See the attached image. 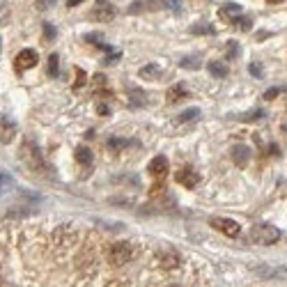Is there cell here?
Masks as SVG:
<instances>
[{
    "label": "cell",
    "instance_id": "cell-1",
    "mask_svg": "<svg viewBox=\"0 0 287 287\" xmlns=\"http://www.w3.org/2000/svg\"><path fill=\"white\" fill-rule=\"evenodd\" d=\"M21 161H23L30 170H35V173H44V166H46V163H44V156H41V152H39V147L30 141L21 143Z\"/></svg>",
    "mask_w": 287,
    "mask_h": 287
},
{
    "label": "cell",
    "instance_id": "cell-2",
    "mask_svg": "<svg viewBox=\"0 0 287 287\" xmlns=\"http://www.w3.org/2000/svg\"><path fill=\"white\" fill-rule=\"evenodd\" d=\"M131 257H134V246L127 241H115L108 248V262L113 267H124L127 262H131Z\"/></svg>",
    "mask_w": 287,
    "mask_h": 287
},
{
    "label": "cell",
    "instance_id": "cell-3",
    "mask_svg": "<svg viewBox=\"0 0 287 287\" xmlns=\"http://www.w3.org/2000/svg\"><path fill=\"white\" fill-rule=\"evenodd\" d=\"M251 237H253V241H257V244L271 246V244H276V241L281 239V230L276 225H269V223H260V225H255L253 230H251Z\"/></svg>",
    "mask_w": 287,
    "mask_h": 287
},
{
    "label": "cell",
    "instance_id": "cell-4",
    "mask_svg": "<svg viewBox=\"0 0 287 287\" xmlns=\"http://www.w3.org/2000/svg\"><path fill=\"white\" fill-rule=\"evenodd\" d=\"M76 239H78V232L72 225H60L53 232V244L58 248H72L76 244Z\"/></svg>",
    "mask_w": 287,
    "mask_h": 287
},
{
    "label": "cell",
    "instance_id": "cell-5",
    "mask_svg": "<svg viewBox=\"0 0 287 287\" xmlns=\"http://www.w3.org/2000/svg\"><path fill=\"white\" fill-rule=\"evenodd\" d=\"M37 62H39V55L35 53L33 48H23V51L14 58V69L19 73H23V72H28V69H33Z\"/></svg>",
    "mask_w": 287,
    "mask_h": 287
},
{
    "label": "cell",
    "instance_id": "cell-6",
    "mask_svg": "<svg viewBox=\"0 0 287 287\" xmlns=\"http://www.w3.org/2000/svg\"><path fill=\"white\" fill-rule=\"evenodd\" d=\"M209 223H212V227H214V230L223 232V234H225V237H237V234L241 232L239 223H237V220H232V218H223V216H214V218L209 220Z\"/></svg>",
    "mask_w": 287,
    "mask_h": 287
},
{
    "label": "cell",
    "instance_id": "cell-7",
    "mask_svg": "<svg viewBox=\"0 0 287 287\" xmlns=\"http://www.w3.org/2000/svg\"><path fill=\"white\" fill-rule=\"evenodd\" d=\"M255 276H260V278H287V269L283 267H269V264H255L251 267Z\"/></svg>",
    "mask_w": 287,
    "mask_h": 287
},
{
    "label": "cell",
    "instance_id": "cell-8",
    "mask_svg": "<svg viewBox=\"0 0 287 287\" xmlns=\"http://www.w3.org/2000/svg\"><path fill=\"white\" fill-rule=\"evenodd\" d=\"M76 267L80 271H85V274H92L94 267H97V257H94V251L92 248H85V251H80L78 257H76Z\"/></svg>",
    "mask_w": 287,
    "mask_h": 287
},
{
    "label": "cell",
    "instance_id": "cell-9",
    "mask_svg": "<svg viewBox=\"0 0 287 287\" xmlns=\"http://www.w3.org/2000/svg\"><path fill=\"white\" fill-rule=\"evenodd\" d=\"M175 179H177V184H181V186L193 188V186H198V181H200V175L195 173L193 168H181V170H177Z\"/></svg>",
    "mask_w": 287,
    "mask_h": 287
},
{
    "label": "cell",
    "instance_id": "cell-10",
    "mask_svg": "<svg viewBox=\"0 0 287 287\" xmlns=\"http://www.w3.org/2000/svg\"><path fill=\"white\" fill-rule=\"evenodd\" d=\"M149 175H152L154 179H163L168 175V159L166 156H154L149 161Z\"/></svg>",
    "mask_w": 287,
    "mask_h": 287
},
{
    "label": "cell",
    "instance_id": "cell-11",
    "mask_svg": "<svg viewBox=\"0 0 287 287\" xmlns=\"http://www.w3.org/2000/svg\"><path fill=\"white\" fill-rule=\"evenodd\" d=\"M90 16H92V21H110L115 16V7L108 5V2H99V5L90 12Z\"/></svg>",
    "mask_w": 287,
    "mask_h": 287
},
{
    "label": "cell",
    "instance_id": "cell-12",
    "mask_svg": "<svg viewBox=\"0 0 287 287\" xmlns=\"http://www.w3.org/2000/svg\"><path fill=\"white\" fill-rule=\"evenodd\" d=\"M248 159H251V149H248V147H244V145L232 147V161H234V163H237L239 168L246 166Z\"/></svg>",
    "mask_w": 287,
    "mask_h": 287
},
{
    "label": "cell",
    "instance_id": "cell-13",
    "mask_svg": "<svg viewBox=\"0 0 287 287\" xmlns=\"http://www.w3.org/2000/svg\"><path fill=\"white\" fill-rule=\"evenodd\" d=\"M188 97V92H186V87L181 85H173L170 90H168V94H166V99H168V104H177V101H181V99H186Z\"/></svg>",
    "mask_w": 287,
    "mask_h": 287
},
{
    "label": "cell",
    "instance_id": "cell-14",
    "mask_svg": "<svg viewBox=\"0 0 287 287\" xmlns=\"http://www.w3.org/2000/svg\"><path fill=\"white\" fill-rule=\"evenodd\" d=\"M239 14H241V7L237 5V2H227V5L220 7V19L230 21V23H232V19H237Z\"/></svg>",
    "mask_w": 287,
    "mask_h": 287
},
{
    "label": "cell",
    "instance_id": "cell-15",
    "mask_svg": "<svg viewBox=\"0 0 287 287\" xmlns=\"http://www.w3.org/2000/svg\"><path fill=\"white\" fill-rule=\"evenodd\" d=\"M159 267L161 269L179 267V255H177V253H163V255H159Z\"/></svg>",
    "mask_w": 287,
    "mask_h": 287
},
{
    "label": "cell",
    "instance_id": "cell-16",
    "mask_svg": "<svg viewBox=\"0 0 287 287\" xmlns=\"http://www.w3.org/2000/svg\"><path fill=\"white\" fill-rule=\"evenodd\" d=\"M207 69H209L212 76H216V78H225L227 76V65L225 62H220V60H212L207 65Z\"/></svg>",
    "mask_w": 287,
    "mask_h": 287
},
{
    "label": "cell",
    "instance_id": "cell-17",
    "mask_svg": "<svg viewBox=\"0 0 287 287\" xmlns=\"http://www.w3.org/2000/svg\"><path fill=\"white\" fill-rule=\"evenodd\" d=\"M141 78L145 80H154V78H159V73H161V67L159 65H145V67H141Z\"/></svg>",
    "mask_w": 287,
    "mask_h": 287
},
{
    "label": "cell",
    "instance_id": "cell-18",
    "mask_svg": "<svg viewBox=\"0 0 287 287\" xmlns=\"http://www.w3.org/2000/svg\"><path fill=\"white\" fill-rule=\"evenodd\" d=\"M76 161L80 166H90L92 163V149L90 147H76Z\"/></svg>",
    "mask_w": 287,
    "mask_h": 287
},
{
    "label": "cell",
    "instance_id": "cell-19",
    "mask_svg": "<svg viewBox=\"0 0 287 287\" xmlns=\"http://www.w3.org/2000/svg\"><path fill=\"white\" fill-rule=\"evenodd\" d=\"M14 134H16V129H14V124L9 120H2V129H0V141L2 143H9L14 138Z\"/></svg>",
    "mask_w": 287,
    "mask_h": 287
},
{
    "label": "cell",
    "instance_id": "cell-20",
    "mask_svg": "<svg viewBox=\"0 0 287 287\" xmlns=\"http://www.w3.org/2000/svg\"><path fill=\"white\" fill-rule=\"evenodd\" d=\"M232 26L237 28V30H241V33H248L251 28H253V19L251 16H237V19H232Z\"/></svg>",
    "mask_w": 287,
    "mask_h": 287
},
{
    "label": "cell",
    "instance_id": "cell-21",
    "mask_svg": "<svg viewBox=\"0 0 287 287\" xmlns=\"http://www.w3.org/2000/svg\"><path fill=\"white\" fill-rule=\"evenodd\" d=\"M179 67H184V69H200L202 60L198 58V55H186V58H181L179 60Z\"/></svg>",
    "mask_w": 287,
    "mask_h": 287
},
{
    "label": "cell",
    "instance_id": "cell-22",
    "mask_svg": "<svg viewBox=\"0 0 287 287\" xmlns=\"http://www.w3.org/2000/svg\"><path fill=\"white\" fill-rule=\"evenodd\" d=\"M191 33L193 35H214V26L212 23H205V21H200V23H193L191 26Z\"/></svg>",
    "mask_w": 287,
    "mask_h": 287
},
{
    "label": "cell",
    "instance_id": "cell-23",
    "mask_svg": "<svg viewBox=\"0 0 287 287\" xmlns=\"http://www.w3.org/2000/svg\"><path fill=\"white\" fill-rule=\"evenodd\" d=\"M129 97H131V106H145L147 104V94L143 92V90H131L129 92Z\"/></svg>",
    "mask_w": 287,
    "mask_h": 287
},
{
    "label": "cell",
    "instance_id": "cell-24",
    "mask_svg": "<svg viewBox=\"0 0 287 287\" xmlns=\"http://www.w3.org/2000/svg\"><path fill=\"white\" fill-rule=\"evenodd\" d=\"M198 117H200V110H198V108H188L186 113H181L179 117H177V124H186V122L198 120Z\"/></svg>",
    "mask_w": 287,
    "mask_h": 287
},
{
    "label": "cell",
    "instance_id": "cell-25",
    "mask_svg": "<svg viewBox=\"0 0 287 287\" xmlns=\"http://www.w3.org/2000/svg\"><path fill=\"white\" fill-rule=\"evenodd\" d=\"M58 65H60V58H58V53H51L48 55V65H46V72L48 76H58Z\"/></svg>",
    "mask_w": 287,
    "mask_h": 287
},
{
    "label": "cell",
    "instance_id": "cell-26",
    "mask_svg": "<svg viewBox=\"0 0 287 287\" xmlns=\"http://www.w3.org/2000/svg\"><path fill=\"white\" fill-rule=\"evenodd\" d=\"M73 73H76V80H73V83H72V87H73V90H78V87H83V85H85V72L76 67V69H73Z\"/></svg>",
    "mask_w": 287,
    "mask_h": 287
},
{
    "label": "cell",
    "instance_id": "cell-27",
    "mask_svg": "<svg viewBox=\"0 0 287 287\" xmlns=\"http://www.w3.org/2000/svg\"><path fill=\"white\" fill-rule=\"evenodd\" d=\"M260 117H264V113H262V110H253V113L241 115L239 120H244V122H255V120H260Z\"/></svg>",
    "mask_w": 287,
    "mask_h": 287
},
{
    "label": "cell",
    "instance_id": "cell-28",
    "mask_svg": "<svg viewBox=\"0 0 287 287\" xmlns=\"http://www.w3.org/2000/svg\"><path fill=\"white\" fill-rule=\"evenodd\" d=\"M248 72L253 73L255 78H262V65L260 62H251V65H248Z\"/></svg>",
    "mask_w": 287,
    "mask_h": 287
},
{
    "label": "cell",
    "instance_id": "cell-29",
    "mask_svg": "<svg viewBox=\"0 0 287 287\" xmlns=\"http://www.w3.org/2000/svg\"><path fill=\"white\" fill-rule=\"evenodd\" d=\"M237 53H239V44L237 41H230L227 44V58H237Z\"/></svg>",
    "mask_w": 287,
    "mask_h": 287
},
{
    "label": "cell",
    "instance_id": "cell-30",
    "mask_svg": "<svg viewBox=\"0 0 287 287\" xmlns=\"http://www.w3.org/2000/svg\"><path fill=\"white\" fill-rule=\"evenodd\" d=\"M44 35H46V39H55V28L51 23H44Z\"/></svg>",
    "mask_w": 287,
    "mask_h": 287
},
{
    "label": "cell",
    "instance_id": "cell-31",
    "mask_svg": "<svg viewBox=\"0 0 287 287\" xmlns=\"http://www.w3.org/2000/svg\"><path fill=\"white\" fill-rule=\"evenodd\" d=\"M147 5L152 7V9H163L166 7V0H147Z\"/></svg>",
    "mask_w": 287,
    "mask_h": 287
},
{
    "label": "cell",
    "instance_id": "cell-32",
    "mask_svg": "<svg viewBox=\"0 0 287 287\" xmlns=\"http://www.w3.org/2000/svg\"><path fill=\"white\" fill-rule=\"evenodd\" d=\"M278 92H281L278 87H271V90H267V92H264V99H267V101L276 99V97H278Z\"/></svg>",
    "mask_w": 287,
    "mask_h": 287
},
{
    "label": "cell",
    "instance_id": "cell-33",
    "mask_svg": "<svg viewBox=\"0 0 287 287\" xmlns=\"http://www.w3.org/2000/svg\"><path fill=\"white\" fill-rule=\"evenodd\" d=\"M106 287H129V281H122V278H117V281H110Z\"/></svg>",
    "mask_w": 287,
    "mask_h": 287
},
{
    "label": "cell",
    "instance_id": "cell-34",
    "mask_svg": "<svg viewBox=\"0 0 287 287\" xmlns=\"http://www.w3.org/2000/svg\"><path fill=\"white\" fill-rule=\"evenodd\" d=\"M166 7H170V9H179L181 2L179 0H166Z\"/></svg>",
    "mask_w": 287,
    "mask_h": 287
},
{
    "label": "cell",
    "instance_id": "cell-35",
    "mask_svg": "<svg viewBox=\"0 0 287 287\" xmlns=\"http://www.w3.org/2000/svg\"><path fill=\"white\" fill-rule=\"evenodd\" d=\"M97 113H99V115H108V113H110V110H108V106H106V104H99V106H97Z\"/></svg>",
    "mask_w": 287,
    "mask_h": 287
},
{
    "label": "cell",
    "instance_id": "cell-36",
    "mask_svg": "<svg viewBox=\"0 0 287 287\" xmlns=\"http://www.w3.org/2000/svg\"><path fill=\"white\" fill-rule=\"evenodd\" d=\"M80 2H83V0H67L69 7H76V5H80Z\"/></svg>",
    "mask_w": 287,
    "mask_h": 287
},
{
    "label": "cell",
    "instance_id": "cell-37",
    "mask_svg": "<svg viewBox=\"0 0 287 287\" xmlns=\"http://www.w3.org/2000/svg\"><path fill=\"white\" fill-rule=\"evenodd\" d=\"M0 181H7V177H5V175H0Z\"/></svg>",
    "mask_w": 287,
    "mask_h": 287
},
{
    "label": "cell",
    "instance_id": "cell-38",
    "mask_svg": "<svg viewBox=\"0 0 287 287\" xmlns=\"http://www.w3.org/2000/svg\"><path fill=\"white\" fill-rule=\"evenodd\" d=\"M283 131H285V134H287V122H285V124H283Z\"/></svg>",
    "mask_w": 287,
    "mask_h": 287
},
{
    "label": "cell",
    "instance_id": "cell-39",
    "mask_svg": "<svg viewBox=\"0 0 287 287\" xmlns=\"http://www.w3.org/2000/svg\"><path fill=\"white\" fill-rule=\"evenodd\" d=\"M269 2H281V0H269Z\"/></svg>",
    "mask_w": 287,
    "mask_h": 287
},
{
    "label": "cell",
    "instance_id": "cell-40",
    "mask_svg": "<svg viewBox=\"0 0 287 287\" xmlns=\"http://www.w3.org/2000/svg\"><path fill=\"white\" fill-rule=\"evenodd\" d=\"M168 287H179V285H168Z\"/></svg>",
    "mask_w": 287,
    "mask_h": 287
}]
</instances>
